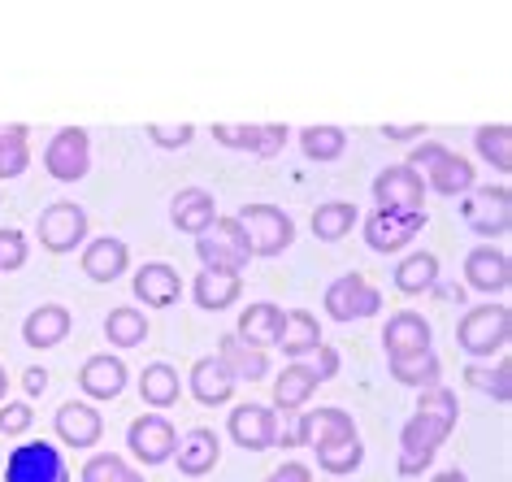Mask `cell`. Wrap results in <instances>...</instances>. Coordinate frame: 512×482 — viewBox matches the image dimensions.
<instances>
[{
  "label": "cell",
  "mask_w": 512,
  "mask_h": 482,
  "mask_svg": "<svg viewBox=\"0 0 512 482\" xmlns=\"http://www.w3.org/2000/svg\"><path fill=\"white\" fill-rule=\"evenodd\" d=\"M31 257V244H27V235L14 231V226H0V270H22Z\"/></svg>",
  "instance_id": "42"
},
{
  "label": "cell",
  "mask_w": 512,
  "mask_h": 482,
  "mask_svg": "<svg viewBox=\"0 0 512 482\" xmlns=\"http://www.w3.org/2000/svg\"><path fill=\"white\" fill-rule=\"evenodd\" d=\"M326 339H322V326H317V317L309 309H287V322H283V339H278V348H283L287 361H304L309 352H317Z\"/></svg>",
  "instance_id": "29"
},
{
  "label": "cell",
  "mask_w": 512,
  "mask_h": 482,
  "mask_svg": "<svg viewBox=\"0 0 512 482\" xmlns=\"http://www.w3.org/2000/svg\"><path fill=\"white\" fill-rule=\"evenodd\" d=\"M512 283V261L504 248H491V244H478L469 248L465 257V287L482 291V296H504Z\"/></svg>",
  "instance_id": "15"
},
{
  "label": "cell",
  "mask_w": 512,
  "mask_h": 482,
  "mask_svg": "<svg viewBox=\"0 0 512 482\" xmlns=\"http://www.w3.org/2000/svg\"><path fill=\"white\" fill-rule=\"evenodd\" d=\"M313 391H317V374H313V365H304V361H291L283 374L274 378V413L278 417H296L304 404L313 400Z\"/></svg>",
  "instance_id": "24"
},
{
  "label": "cell",
  "mask_w": 512,
  "mask_h": 482,
  "mask_svg": "<svg viewBox=\"0 0 512 482\" xmlns=\"http://www.w3.org/2000/svg\"><path fill=\"white\" fill-rule=\"evenodd\" d=\"M70 326H74V317L66 304H40V309H31L27 322H22V339H27L31 348H57V344H66Z\"/></svg>",
  "instance_id": "26"
},
{
  "label": "cell",
  "mask_w": 512,
  "mask_h": 482,
  "mask_svg": "<svg viewBox=\"0 0 512 482\" xmlns=\"http://www.w3.org/2000/svg\"><path fill=\"white\" fill-rule=\"evenodd\" d=\"M243 296V278H230V274H209V270H200L196 274V283H191V300L200 304V309H209V313H222L230 309Z\"/></svg>",
  "instance_id": "31"
},
{
  "label": "cell",
  "mask_w": 512,
  "mask_h": 482,
  "mask_svg": "<svg viewBox=\"0 0 512 482\" xmlns=\"http://www.w3.org/2000/svg\"><path fill=\"white\" fill-rule=\"evenodd\" d=\"M426 192H434V196H447V200H465L473 187H478V174H473V161H465L460 152H447V157L439 161V166H430L426 174Z\"/></svg>",
  "instance_id": "25"
},
{
  "label": "cell",
  "mask_w": 512,
  "mask_h": 482,
  "mask_svg": "<svg viewBox=\"0 0 512 482\" xmlns=\"http://www.w3.org/2000/svg\"><path fill=\"white\" fill-rule=\"evenodd\" d=\"M170 222L174 231L183 235H209V226L217 222V200L213 192H204V187H183L174 200H170Z\"/></svg>",
  "instance_id": "20"
},
{
  "label": "cell",
  "mask_w": 512,
  "mask_h": 482,
  "mask_svg": "<svg viewBox=\"0 0 512 482\" xmlns=\"http://www.w3.org/2000/svg\"><path fill=\"white\" fill-rule=\"evenodd\" d=\"M265 482H313V469L304 461H287V465H278Z\"/></svg>",
  "instance_id": "49"
},
{
  "label": "cell",
  "mask_w": 512,
  "mask_h": 482,
  "mask_svg": "<svg viewBox=\"0 0 512 482\" xmlns=\"http://www.w3.org/2000/svg\"><path fill=\"white\" fill-rule=\"evenodd\" d=\"M374 200L378 209H391V213H426V179L404 166V161H395L374 179Z\"/></svg>",
  "instance_id": "12"
},
{
  "label": "cell",
  "mask_w": 512,
  "mask_h": 482,
  "mask_svg": "<svg viewBox=\"0 0 512 482\" xmlns=\"http://www.w3.org/2000/svg\"><path fill=\"white\" fill-rule=\"evenodd\" d=\"M5 396H9V374L0 370V404H5Z\"/></svg>",
  "instance_id": "53"
},
{
  "label": "cell",
  "mask_w": 512,
  "mask_h": 482,
  "mask_svg": "<svg viewBox=\"0 0 512 482\" xmlns=\"http://www.w3.org/2000/svg\"><path fill=\"white\" fill-rule=\"evenodd\" d=\"M283 322H287V309H278L274 300H256L248 304V309L239 313V339L243 344H252V348H274L278 339H283Z\"/></svg>",
  "instance_id": "21"
},
{
  "label": "cell",
  "mask_w": 512,
  "mask_h": 482,
  "mask_svg": "<svg viewBox=\"0 0 512 482\" xmlns=\"http://www.w3.org/2000/svg\"><path fill=\"white\" fill-rule=\"evenodd\" d=\"M300 148L317 166H330V161H339L343 148H348V131H343V126H304Z\"/></svg>",
  "instance_id": "37"
},
{
  "label": "cell",
  "mask_w": 512,
  "mask_h": 482,
  "mask_svg": "<svg viewBox=\"0 0 512 482\" xmlns=\"http://www.w3.org/2000/svg\"><path fill=\"white\" fill-rule=\"evenodd\" d=\"M430 296L443 300V304H465V287H460V283H434Z\"/></svg>",
  "instance_id": "51"
},
{
  "label": "cell",
  "mask_w": 512,
  "mask_h": 482,
  "mask_svg": "<svg viewBox=\"0 0 512 482\" xmlns=\"http://www.w3.org/2000/svg\"><path fill=\"white\" fill-rule=\"evenodd\" d=\"M391 283L400 296H430V287L439 283V257L434 252H408L391 270Z\"/></svg>",
  "instance_id": "30"
},
{
  "label": "cell",
  "mask_w": 512,
  "mask_h": 482,
  "mask_svg": "<svg viewBox=\"0 0 512 482\" xmlns=\"http://www.w3.org/2000/svg\"><path fill=\"white\" fill-rule=\"evenodd\" d=\"M226 435L243 452H265L278 443V413L265 409V404H235L226 417Z\"/></svg>",
  "instance_id": "14"
},
{
  "label": "cell",
  "mask_w": 512,
  "mask_h": 482,
  "mask_svg": "<svg viewBox=\"0 0 512 482\" xmlns=\"http://www.w3.org/2000/svg\"><path fill=\"white\" fill-rule=\"evenodd\" d=\"M22 387H27V396H44L48 391V370L44 365H31V370L22 374Z\"/></svg>",
  "instance_id": "50"
},
{
  "label": "cell",
  "mask_w": 512,
  "mask_h": 482,
  "mask_svg": "<svg viewBox=\"0 0 512 482\" xmlns=\"http://www.w3.org/2000/svg\"><path fill=\"white\" fill-rule=\"evenodd\" d=\"M348 439H361V435H356L352 413L335 409V404H322V409H300L296 426H291V448L304 443V448L322 452V448H335V443H348Z\"/></svg>",
  "instance_id": "4"
},
{
  "label": "cell",
  "mask_w": 512,
  "mask_h": 482,
  "mask_svg": "<svg viewBox=\"0 0 512 482\" xmlns=\"http://www.w3.org/2000/svg\"><path fill=\"white\" fill-rule=\"evenodd\" d=\"M196 257L209 274H230V278H243V270H248V257H239L230 244H222L217 235H200L196 239Z\"/></svg>",
  "instance_id": "39"
},
{
  "label": "cell",
  "mask_w": 512,
  "mask_h": 482,
  "mask_svg": "<svg viewBox=\"0 0 512 482\" xmlns=\"http://www.w3.org/2000/svg\"><path fill=\"white\" fill-rule=\"evenodd\" d=\"M174 461H178V474H187V478L213 474V465L222 461V435H217V430H209V426L187 430V435L178 439Z\"/></svg>",
  "instance_id": "18"
},
{
  "label": "cell",
  "mask_w": 512,
  "mask_h": 482,
  "mask_svg": "<svg viewBox=\"0 0 512 482\" xmlns=\"http://www.w3.org/2000/svg\"><path fill=\"white\" fill-rule=\"evenodd\" d=\"M126 383H131V370H126V361L122 357H109V352H96V357H87L83 361V370H79V391L87 400H100V404H109V400H118Z\"/></svg>",
  "instance_id": "16"
},
{
  "label": "cell",
  "mask_w": 512,
  "mask_h": 482,
  "mask_svg": "<svg viewBox=\"0 0 512 482\" xmlns=\"http://www.w3.org/2000/svg\"><path fill=\"white\" fill-rule=\"evenodd\" d=\"M460 213H465V222H469L473 235L499 239V235H508V226H512V192L504 183L473 187V192L460 200Z\"/></svg>",
  "instance_id": "6"
},
{
  "label": "cell",
  "mask_w": 512,
  "mask_h": 482,
  "mask_svg": "<svg viewBox=\"0 0 512 482\" xmlns=\"http://www.w3.org/2000/svg\"><path fill=\"white\" fill-rule=\"evenodd\" d=\"M417 231H426V213H391V209H374L369 218H361V235L365 244L382 252V257H395L417 239Z\"/></svg>",
  "instance_id": "10"
},
{
  "label": "cell",
  "mask_w": 512,
  "mask_h": 482,
  "mask_svg": "<svg viewBox=\"0 0 512 482\" xmlns=\"http://www.w3.org/2000/svg\"><path fill=\"white\" fill-rule=\"evenodd\" d=\"M105 339L113 348H139L148 339V317L144 309H135V304H118V309H109L105 317Z\"/></svg>",
  "instance_id": "34"
},
{
  "label": "cell",
  "mask_w": 512,
  "mask_h": 482,
  "mask_svg": "<svg viewBox=\"0 0 512 482\" xmlns=\"http://www.w3.org/2000/svg\"><path fill=\"white\" fill-rule=\"evenodd\" d=\"M148 139L157 148H187L191 139H196V126H187V122H152Z\"/></svg>",
  "instance_id": "45"
},
{
  "label": "cell",
  "mask_w": 512,
  "mask_h": 482,
  "mask_svg": "<svg viewBox=\"0 0 512 482\" xmlns=\"http://www.w3.org/2000/svg\"><path fill=\"white\" fill-rule=\"evenodd\" d=\"M235 378H230V370L217 357H200L196 365H191V378H187V391L196 396V404H204V409H217V404H230V396H235Z\"/></svg>",
  "instance_id": "22"
},
{
  "label": "cell",
  "mask_w": 512,
  "mask_h": 482,
  "mask_svg": "<svg viewBox=\"0 0 512 482\" xmlns=\"http://www.w3.org/2000/svg\"><path fill=\"white\" fill-rule=\"evenodd\" d=\"M417 409H421V413H434V417H443V422L456 426L460 400H456V391H447V387H430V391H421V404H417Z\"/></svg>",
  "instance_id": "44"
},
{
  "label": "cell",
  "mask_w": 512,
  "mask_h": 482,
  "mask_svg": "<svg viewBox=\"0 0 512 482\" xmlns=\"http://www.w3.org/2000/svg\"><path fill=\"white\" fill-rule=\"evenodd\" d=\"M209 235H217V239H222V244H230V248H235L239 257H248V261H252L248 231H243V226H239V218H235V213H217V222L209 226Z\"/></svg>",
  "instance_id": "43"
},
{
  "label": "cell",
  "mask_w": 512,
  "mask_h": 482,
  "mask_svg": "<svg viewBox=\"0 0 512 482\" xmlns=\"http://www.w3.org/2000/svg\"><path fill=\"white\" fill-rule=\"evenodd\" d=\"M287 126L283 122H256V126H243V122H213V139L222 148H235V152H252L261 161H274L278 152L287 148Z\"/></svg>",
  "instance_id": "11"
},
{
  "label": "cell",
  "mask_w": 512,
  "mask_h": 482,
  "mask_svg": "<svg viewBox=\"0 0 512 482\" xmlns=\"http://www.w3.org/2000/svg\"><path fill=\"white\" fill-rule=\"evenodd\" d=\"M382 135L395 139V144H421L426 126H421V122H387V126H382Z\"/></svg>",
  "instance_id": "47"
},
{
  "label": "cell",
  "mask_w": 512,
  "mask_h": 482,
  "mask_svg": "<svg viewBox=\"0 0 512 482\" xmlns=\"http://www.w3.org/2000/svg\"><path fill=\"white\" fill-rule=\"evenodd\" d=\"M126 448L139 465H165L178 452V430L165 413H144L126 426Z\"/></svg>",
  "instance_id": "9"
},
{
  "label": "cell",
  "mask_w": 512,
  "mask_h": 482,
  "mask_svg": "<svg viewBox=\"0 0 512 482\" xmlns=\"http://www.w3.org/2000/svg\"><path fill=\"white\" fill-rule=\"evenodd\" d=\"M31 166V126L9 122L0 126V179H18Z\"/></svg>",
  "instance_id": "33"
},
{
  "label": "cell",
  "mask_w": 512,
  "mask_h": 482,
  "mask_svg": "<svg viewBox=\"0 0 512 482\" xmlns=\"http://www.w3.org/2000/svg\"><path fill=\"white\" fill-rule=\"evenodd\" d=\"M508 339H512V309L508 304H473L456 326L460 352L478 357V365L499 357V352L508 348Z\"/></svg>",
  "instance_id": "1"
},
{
  "label": "cell",
  "mask_w": 512,
  "mask_h": 482,
  "mask_svg": "<svg viewBox=\"0 0 512 482\" xmlns=\"http://www.w3.org/2000/svg\"><path fill=\"white\" fill-rule=\"evenodd\" d=\"M178 296H183V278H178L174 265H165V261L139 265V274H135V300H144L148 309H170V304H178Z\"/></svg>",
  "instance_id": "23"
},
{
  "label": "cell",
  "mask_w": 512,
  "mask_h": 482,
  "mask_svg": "<svg viewBox=\"0 0 512 482\" xmlns=\"http://www.w3.org/2000/svg\"><path fill=\"white\" fill-rule=\"evenodd\" d=\"M352 226H361V213L348 200H326V205L313 209V235L322 244H339L343 235H352Z\"/></svg>",
  "instance_id": "35"
},
{
  "label": "cell",
  "mask_w": 512,
  "mask_h": 482,
  "mask_svg": "<svg viewBox=\"0 0 512 482\" xmlns=\"http://www.w3.org/2000/svg\"><path fill=\"white\" fill-rule=\"evenodd\" d=\"M235 218L243 231H248L252 257H283V252L296 244V222L278 205H243Z\"/></svg>",
  "instance_id": "2"
},
{
  "label": "cell",
  "mask_w": 512,
  "mask_h": 482,
  "mask_svg": "<svg viewBox=\"0 0 512 482\" xmlns=\"http://www.w3.org/2000/svg\"><path fill=\"white\" fill-rule=\"evenodd\" d=\"M44 170L53 174L57 183H79V179H87V170H92V139H87L83 126H61V131L48 139Z\"/></svg>",
  "instance_id": "7"
},
{
  "label": "cell",
  "mask_w": 512,
  "mask_h": 482,
  "mask_svg": "<svg viewBox=\"0 0 512 482\" xmlns=\"http://www.w3.org/2000/svg\"><path fill=\"white\" fill-rule=\"evenodd\" d=\"M465 383L473 391H482V396H491L495 404H508L512 400V361L499 357L495 365H469Z\"/></svg>",
  "instance_id": "38"
},
{
  "label": "cell",
  "mask_w": 512,
  "mask_h": 482,
  "mask_svg": "<svg viewBox=\"0 0 512 482\" xmlns=\"http://www.w3.org/2000/svg\"><path fill=\"white\" fill-rule=\"evenodd\" d=\"M313 374H317V383H330V378L339 374V352L330 348V344L317 348V365H313Z\"/></svg>",
  "instance_id": "48"
},
{
  "label": "cell",
  "mask_w": 512,
  "mask_h": 482,
  "mask_svg": "<svg viewBox=\"0 0 512 482\" xmlns=\"http://www.w3.org/2000/svg\"><path fill=\"white\" fill-rule=\"evenodd\" d=\"M382 352H387V361L434 352V331H430V322H426V317H421L417 309L391 313L387 326H382Z\"/></svg>",
  "instance_id": "13"
},
{
  "label": "cell",
  "mask_w": 512,
  "mask_h": 482,
  "mask_svg": "<svg viewBox=\"0 0 512 482\" xmlns=\"http://www.w3.org/2000/svg\"><path fill=\"white\" fill-rule=\"evenodd\" d=\"M5 482H70V465L57 443L27 439L5 456Z\"/></svg>",
  "instance_id": "3"
},
{
  "label": "cell",
  "mask_w": 512,
  "mask_h": 482,
  "mask_svg": "<svg viewBox=\"0 0 512 482\" xmlns=\"http://www.w3.org/2000/svg\"><path fill=\"white\" fill-rule=\"evenodd\" d=\"M126 265H131V252H126L118 235H96L83 244V274L92 283H118Z\"/></svg>",
  "instance_id": "19"
},
{
  "label": "cell",
  "mask_w": 512,
  "mask_h": 482,
  "mask_svg": "<svg viewBox=\"0 0 512 482\" xmlns=\"http://www.w3.org/2000/svg\"><path fill=\"white\" fill-rule=\"evenodd\" d=\"M387 374H391L400 387H417V391L443 387V361L434 357V352H421V357H400V361H387Z\"/></svg>",
  "instance_id": "32"
},
{
  "label": "cell",
  "mask_w": 512,
  "mask_h": 482,
  "mask_svg": "<svg viewBox=\"0 0 512 482\" xmlns=\"http://www.w3.org/2000/svg\"><path fill=\"white\" fill-rule=\"evenodd\" d=\"M53 430L66 448H96L100 435H105V417L96 413V404L83 400H66L53 417Z\"/></svg>",
  "instance_id": "17"
},
{
  "label": "cell",
  "mask_w": 512,
  "mask_h": 482,
  "mask_svg": "<svg viewBox=\"0 0 512 482\" xmlns=\"http://www.w3.org/2000/svg\"><path fill=\"white\" fill-rule=\"evenodd\" d=\"M430 482H469V474H460V469H439V474H430Z\"/></svg>",
  "instance_id": "52"
},
{
  "label": "cell",
  "mask_w": 512,
  "mask_h": 482,
  "mask_svg": "<svg viewBox=\"0 0 512 482\" xmlns=\"http://www.w3.org/2000/svg\"><path fill=\"white\" fill-rule=\"evenodd\" d=\"M322 309L326 317H335V322H365V317L382 313V291L369 283L365 274H339L335 283L326 287L322 296Z\"/></svg>",
  "instance_id": "5"
},
{
  "label": "cell",
  "mask_w": 512,
  "mask_h": 482,
  "mask_svg": "<svg viewBox=\"0 0 512 482\" xmlns=\"http://www.w3.org/2000/svg\"><path fill=\"white\" fill-rule=\"evenodd\" d=\"M35 231H40V244L48 252L66 257V252L87 244V231H92V226H87V209L83 205H74V200H57V205H48L40 213Z\"/></svg>",
  "instance_id": "8"
},
{
  "label": "cell",
  "mask_w": 512,
  "mask_h": 482,
  "mask_svg": "<svg viewBox=\"0 0 512 482\" xmlns=\"http://www.w3.org/2000/svg\"><path fill=\"white\" fill-rule=\"evenodd\" d=\"M31 422H35V409H31V404H9V400L0 404V435H5V439L27 435Z\"/></svg>",
  "instance_id": "46"
},
{
  "label": "cell",
  "mask_w": 512,
  "mask_h": 482,
  "mask_svg": "<svg viewBox=\"0 0 512 482\" xmlns=\"http://www.w3.org/2000/svg\"><path fill=\"white\" fill-rule=\"evenodd\" d=\"M365 461V443L361 439H348V443H335V448H322L317 452V465L326 469V474H339V478H348L356 474Z\"/></svg>",
  "instance_id": "41"
},
{
  "label": "cell",
  "mask_w": 512,
  "mask_h": 482,
  "mask_svg": "<svg viewBox=\"0 0 512 482\" xmlns=\"http://www.w3.org/2000/svg\"><path fill=\"white\" fill-rule=\"evenodd\" d=\"M83 482H148L131 461H122L118 452H96L83 465Z\"/></svg>",
  "instance_id": "40"
},
{
  "label": "cell",
  "mask_w": 512,
  "mask_h": 482,
  "mask_svg": "<svg viewBox=\"0 0 512 482\" xmlns=\"http://www.w3.org/2000/svg\"><path fill=\"white\" fill-rule=\"evenodd\" d=\"M217 361L226 365L235 383H261V378L270 374V352L243 344L239 335H222V344H217Z\"/></svg>",
  "instance_id": "27"
},
{
  "label": "cell",
  "mask_w": 512,
  "mask_h": 482,
  "mask_svg": "<svg viewBox=\"0 0 512 482\" xmlns=\"http://www.w3.org/2000/svg\"><path fill=\"white\" fill-rule=\"evenodd\" d=\"M178 396H183V383H178V370H174L170 361L144 365V374H139V400H144L152 413L174 409Z\"/></svg>",
  "instance_id": "28"
},
{
  "label": "cell",
  "mask_w": 512,
  "mask_h": 482,
  "mask_svg": "<svg viewBox=\"0 0 512 482\" xmlns=\"http://www.w3.org/2000/svg\"><path fill=\"white\" fill-rule=\"evenodd\" d=\"M473 148L486 166H495L499 174L512 170V126L508 122H486L473 131Z\"/></svg>",
  "instance_id": "36"
}]
</instances>
